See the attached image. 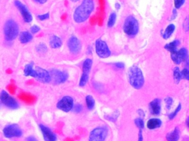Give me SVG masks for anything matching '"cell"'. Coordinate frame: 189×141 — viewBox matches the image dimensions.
Instances as JSON below:
<instances>
[{"label": "cell", "mask_w": 189, "mask_h": 141, "mask_svg": "<svg viewBox=\"0 0 189 141\" xmlns=\"http://www.w3.org/2000/svg\"><path fill=\"white\" fill-rule=\"evenodd\" d=\"M35 1L39 4H43L46 3L47 1V0H35Z\"/></svg>", "instance_id": "bcb514c9"}, {"label": "cell", "mask_w": 189, "mask_h": 141, "mask_svg": "<svg viewBox=\"0 0 189 141\" xmlns=\"http://www.w3.org/2000/svg\"><path fill=\"white\" fill-rule=\"evenodd\" d=\"M181 78L189 80V71L187 68H185L183 70L181 71Z\"/></svg>", "instance_id": "d6a6232c"}, {"label": "cell", "mask_w": 189, "mask_h": 141, "mask_svg": "<svg viewBox=\"0 0 189 141\" xmlns=\"http://www.w3.org/2000/svg\"><path fill=\"white\" fill-rule=\"evenodd\" d=\"M71 1H72V2H78V1H80V0H71Z\"/></svg>", "instance_id": "7dc6e473"}, {"label": "cell", "mask_w": 189, "mask_h": 141, "mask_svg": "<svg viewBox=\"0 0 189 141\" xmlns=\"http://www.w3.org/2000/svg\"><path fill=\"white\" fill-rule=\"evenodd\" d=\"M3 134L7 138L19 137L22 135L20 127L16 124L9 125L5 127L3 129Z\"/></svg>", "instance_id": "52a82bcc"}, {"label": "cell", "mask_w": 189, "mask_h": 141, "mask_svg": "<svg viewBox=\"0 0 189 141\" xmlns=\"http://www.w3.org/2000/svg\"><path fill=\"white\" fill-rule=\"evenodd\" d=\"M181 109V105L179 104L178 106L177 107V108L175 109L174 111L173 112L172 114H171L170 115H169V118L170 119V120H172L173 118H175V116L177 115V114L179 112V111H180Z\"/></svg>", "instance_id": "836d02e7"}, {"label": "cell", "mask_w": 189, "mask_h": 141, "mask_svg": "<svg viewBox=\"0 0 189 141\" xmlns=\"http://www.w3.org/2000/svg\"><path fill=\"white\" fill-rule=\"evenodd\" d=\"M135 124L136 125V126L139 128V129H142L144 127V121L142 120V118H136L135 120Z\"/></svg>", "instance_id": "1f68e13d"}, {"label": "cell", "mask_w": 189, "mask_h": 141, "mask_svg": "<svg viewBox=\"0 0 189 141\" xmlns=\"http://www.w3.org/2000/svg\"><path fill=\"white\" fill-rule=\"evenodd\" d=\"M82 110V106L80 104H77L74 106V110L76 112H80Z\"/></svg>", "instance_id": "b9f144b4"}, {"label": "cell", "mask_w": 189, "mask_h": 141, "mask_svg": "<svg viewBox=\"0 0 189 141\" xmlns=\"http://www.w3.org/2000/svg\"><path fill=\"white\" fill-rule=\"evenodd\" d=\"M117 20V13L115 12H112L110 14L107 22V26L109 28H112L115 25Z\"/></svg>", "instance_id": "d4e9b609"}, {"label": "cell", "mask_w": 189, "mask_h": 141, "mask_svg": "<svg viewBox=\"0 0 189 141\" xmlns=\"http://www.w3.org/2000/svg\"><path fill=\"white\" fill-rule=\"evenodd\" d=\"M179 55L180 57L181 61L186 62L188 59V52L185 48H181L179 50H178Z\"/></svg>", "instance_id": "484cf974"}, {"label": "cell", "mask_w": 189, "mask_h": 141, "mask_svg": "<svg viewBox=\"0 0 189 141\" xmlns=\"http://www.w3.org/2000/svg\"><path fill=\"white\" fill-rule=\"evenodd\" d=\"M50 79L56 84H60L65 82L68 79V74L65 71L54 69L50 71Z\"/></svg>", "instance_id": "9c48e42d"}, {"label": "cell", "mask_w": 189, "mask_h": 141, "mask_svg": "<svg viewBox=\"0 0 189 141\" xmlns=\"http://www.w3.org/2000/svg\"><path fill=\"white\" fill-rule=\"evenodd\" d=\"M32 35L28 32L24 31L21 33L20 35V41L22 43H27L32 39Z\"/></svg>", "instance_id": "603a6c76"}, {"label": "cell", "mask_w": 189, "mask_h": 141, "mask_svg": "<svg viewBox=\"0 0 189 141\" xmlns=\"http://www.w3.org/2000/svg\"><path fill=\"white\" fill-rule=\"evenodd\" d=\"M19 33V27L17 23L12 20L7 21L4 26V34L7 41H11L16 38Z\"/></svg>", "instance_id": "277c9868"}, {"label": "cell", "mask_w": 189, "mask_h": 141, "mask_svg": "<svg viewBox=\"0 0 189 141\" xmlns=\"http://www.w3.org/2000/svg\"><path fill=\"white\" fill-rule=\"evenodd\" d=\"M94 9L93 0H83L82 3L78 6L73 13V20L77 24L86 22Z\"/></svg>", "instance_id": "6da1fadb"}, {"label": "cell", "mask_w": 189, "mask_h": 141, "mask_svg": "<svg viewBox=\"0 0 189 141\" xmlns=\"http://www.w3.org/2000/svg\"><path fill=\"white\" fill-rule=\"evenodd\" d=\"M18 98L27 104H32L36 100V97L32 94L27 92H22L18 96Z\"/></svg>", "instance_id": "2e32d148"}, {"label": "cell", "mask_w": 189, "mask_h": 141, "mask_svg": "<svg viewBox=\"0 0 189 141\" xmlns=\"http://www.w3.org/2000/svg\"><path fill=\"white\" fill-rule=\"evenodd\" d=\"M124 33L130 37H134L139 32V22L133 16H129L126 18L123 24Z\"/></svg>", "instance_id": "3957f363"}, {"label": "cell", "mask_w": 189, "mask_h": 141, "mask_svg": "<svg viewBox=\"0 0 189 141\" xmlns=\"http://www.w3.org/2000/svg\"><path fill=\"white\" fill-rule=\"evenodd\" d=\"M50 47L54 49L59 48L62 46V42L61 39L57 35H53L50 39Z\"/></svg>", "instance_id": "44dd1931"}, {"label": "cell", "mask_w": 189, "mask_h": 141, "mask_svg": "<svg viewBox=\"0 0 189 141\" xmlns=\"http://www.w3.org/2000/svg\"><path fill=\"white\" fill-rule=\"evenodd\" d=\"M36 50L39 53H46L47 50V47L44 43H40L36 47Z\"/></svg>", "instance_id": "4dcf8cb0"}, {"label": "cell", "mask_w": 189, "mask_h": 141, "mask_svg": "<svg viewBox=\"0 0 189 141\" xmlns=\"http://www.w3.org/2000/svg\"><path fill=\"white\" fill-rule=\"evenodd\" d=\"M0 99L2 103L9 109H16L18 107L17 102L6 91H2L1 92Z\"/></svg>", "instance_id": "ba28073f"}, {"label": "cell", "mask_w": 189, "mask_h": 141, "mask_svg": "<svg viewBox=\"0 0 189 141\" xmlns=\"http://www.w3.org/2000/svg\"><path fill=\"white\" fill-rule=\"evenodd\" d=\"M15 5L20 11L25 22L30 23L32 21V16L31 14V13L26 7L24 6V5L19 1H16L15 2Z\"/></svg>", "instance_id": "4fadbf2b"}, {"label": "cell", "mask_w": 189, "mask_h": 141, "mask_svg": "<svg viewBox=\"0 0 189 141\" xmlns=\"http://www.w3.org/2000/svg\"><path fill=\"white\" fill-rule=\"evenodd\" d=\"M171 58H172V60L176 64H180L182 62L180 57L178 53V49L176 50L175 52L171 53Z\"/></svg>", "instance_id": "f1b7e54d"}, {"label": "cell", "mask_w": 189, "mask_h": 141, "mask_svg": "<svg viewBox=\"0 0 189 141\" xmlns=\"http://www.w3.org/2000/svg\"><path fill=\"white\" fill-rule=\"evenodd\" d=\"M177 9H176L175 8V9H173V11H172V14L171 18H170V21H172V20H175V19L176 18V17H177Z\"/></svg>", "instance_id": "60d3db41"}, {"label": "cell", "mask_w": 189, "mask_h": 141, "mask_svg": "<svg viewBox=\"0 0 189 141\" xmlns=\"http://www.w3.org/2000/svg\"><path fill=\"white\" fill-rule=\"evenodd\" d=\"M108 135V129L103 127L95 128L90 133L89 141H104Z\"/></svg>", "instance_id": "8992f818"}, {"label": "cell", "mask_w": 189, "mask_h": 141, "mask_svg": "<svg viewBox=\"0 0 189 141\" xmlns=\"http://www.w3.org/2000/svg\"><path fill=\"white\" fill-rule=\"evenodd\" d=\"M35 73L34 78L39 80V81L43 83H48L51 80L50 73L44 69L37 67L35 69Z\"/></svg>", "instance_id": "7c38bea8"}, {"label": "cell", "mask_w": 189, "mask_h": 141, "mask_svg": "<svg viewBox=\"0 0 189 141\" xmlns=\"http://www.w3.org/2000/svg\"><path fill=\"white\" fill-rule=\"evenodd\" d=\"M180 43V41L177 39H176L166 44L164 48L166 50H168L169 52H170V53H172L177 50V47H179Z\"/></svg>", "instance_id": "d6986e66"}, {"label": "cell", "mask_w": 189, "mask_h": 141, "mask_svg": "<svg viewBox=\"0 0 189 141\" xmlns=\"http://www.w3.org/2000/svg\"><path fill=\"white\" fill-rule=\"evenodd\" d=\"M35 69L33 67L32 64H28L26 65L24 69V74L26 77H35Z\"/></svg>", "instance_id": "cb8c5ba5"}, {"label": "cell", "mask_w": 189, "mask_h": 141, "mask_svg": "<svg viewBox=\"0 0 189 141\" xmlns=\"http://www.w3.org/2000/svg\"><path fill=\"white\" fill-rule=\"evenodd\" d=\"M37 17L40 21H44V20H47L49 18L50 14H49V13H47L43 14V15H39Z\"/></svg>", "instance_id": "f35d334b"}, {"label": "cell", "mask_w": 189, "mask_h": 141, "mask_svg": "<svg viewBox=\"0 0 189 141\" xmlns=\"http://www.w3.org/2000/svg\"><path fill=\"white\" fill-rule=\"evenodd\" d=\"M180 138V131L179 128H175L171 132L169 133L166 136L168 141H178Z\"/></svg>", "instance_id": "e0dca14e"}, {"label": "cell", "mask_w": 189, "mask_h": 141, "mask_svg": "<svg viewBox=\"0 0 189 141\" xmlns=\"http://www.w3.org/2000/svg\"><path fill=\"white\" fill-rule=\"evenodd\" d=\"M173 77L174 80L175 82L178 84L181 79V71L179 67H175L173 71Z\"/></svg>", "instance_id": "4316f807"}, {"label": "cell", "mask_w": 189, "mask_h": 141, "mask_svg": "<svg viewBox=\"0 0 189 141\" xmlns=\"http://www.w3.org/2000/svg\"><path fill=\"white\" fill-rule=\"evenodd\" d=\"M95 49L97 56L101 58H107L111 55V52L106 42L98 39L95 43Z\"/></svg>", "instance_id": "5b68a950"}, {"label": "cell", "mask_w": 189, "mask_h": 141, "mask_svg": "<svg viewBox=\"0 0 189 141\" xmlns=\"http://www.w3.org/2000/svg\"><path fill=\"white\" fill-rule=\"evenodd\" d=\"M57 106L63 111L69 112L73 107V99L70 96H65L59 100Z\"/></svg>", "instance_id": "30bf717a"}, {"label": "cell", "mask_w": 189, "mask_h": 141, "mask_svg": "<svg viewBox=\"0 0 189 141\" xmlns=\"http://www.w3.org/2000/svg\"><path fill=\"white\" fill-rule=\"evenodd\" d=\"M175 30V26L174 24H169L163 34V38L164 39L170 38Z\"/></svg>", "instance_id": "ffe728a7"}, {"label": "cell", "mask_w": 189, "mask_h": 141, "mask_svg": "<svg viewBox=\"0 0 189 141\" xmlns=\"http://www.w3.org/2000/svg\"><path fill=\"white\" fill-rule=\"evenodd\" d=\"M150 110L151 113L154 115H159L161 111V103L160 100L158 99H156L153 100L150 103Z\"/></svg>", "instance_id": "9a60e30c"}, {"label": "cell", "mask_w": 189, "mask_h": 141, "mask_svg": "<svg viewBox=\"0 0 189 141\" xmlns=\"http://www.w3.org/2000/svg\"><path fill=\"white\" fill-rule=\"evenodd\" d=\"M86 104L89 110H92L94 107L95 100L91 95L87 96L86 98Z\"/></svg>", "instance_id": "83f0119b"}, {"label": "cell", "mask_w": 189, "mask_h": 141, "mask_svg": "<svg viewBox=\"0 0 189 141\" xmlns=\"http://www.w3.org/2000/svg\"><path fill=\"white\" fill-rule=\"evenodd\" d=\"M93 62L91 59H87L83 62V73L86 75H89V73L92 69Z\"/></svg>", "instance_id": "7402d4cb"}, {"label": "cell", "mask_w": 189, "mask_h": 141, "mask_svg": "<svg viewBox=\"0 0 189 141\" xmlns=\"http://www.w3.org/2000/svg\"><path fill=\"white\" fill-rule=\"evenodd\" d=\"M40 129L43 136L44 140L46 141H56L57 139L56 136L53 133V132L47 127L43 125H41Z\"/></svg>", "instance_id": "5bb4252c"}, {"label": "cell", "mask_w": 189, "mask_h": 141, "mask_svg": "<svg viewBox=\"0 0 189 141\" xmlns=\"http://www.w3.org/2000/svg\"><path fill=\"white\" fill-rule=\"evenodd\" d=\"M7 89L10 94H15L16 90V86L14 84H10L7 86Z\"/></svg>", "instance_id": "d590c367"}, {"label": "cell", "mask_w": 189, "mask_h": 141, "mask_svg": "<svg viewBox=\"0 0 189 141\" xmlns=\"http://www.w3.org/2000/svg\"><path fill=\"white\" fill-rule=\"evenodd\" d=\"M89 75L86 74H82L80 81V86H84L88 81Z\"/></svg>", "instance_id": "f546056e"}, {"label": "cell", "mask_w": 189, "mask_h": 141, "mask_svg": "<svg viewBox=\"0 0 189 141\" xmlns=\"http://www.w3.org/2000/svg\"><path fill=\"white\" fill-rule=\"evenodd\" d=\"M162 124L161 121L158 118H151L147 122V127L149 129H156L161 126Z\"/></svg>", "instance_id": "ac0fdd59"}, {"label": "cell", "mask_w": 189, "mask_h": 141, "mask_svg": "<svg viewBox=\"0 0 189 141\" xmlns=\"http://www.w3.org/2000/svg\"><path fill=\"white\" fill-rule=\"evenodd\" d=\"M128 75L131 86L135 89L142 88L144 84L145 80L142 70L138 67H131L128 70Z\"/></svg>", "instance_id": "7a4b0ae2"}, {"label": "cell", "mask_w": 189, "mask_h": 141, "mask_svg": "<svg viewBox=\"0 0 189 141\" xmlns=\"http://www.w3.org/2000/svg\"><path fill=\"white\" fill-rule=\"evenodd\" d=\"M27 141H38V140L32 136H30L27 138Z\"/></svg>", "instance_id": "f6af8a7d"}, {"label": "cell", "mask_w": 189, "mask_h": 141, "mask_svg": "<svg viewBox=\"0 0 189 141\" xmlns=\"http://www.w3.org/2000/svg\"><path fill=\"white\" fill-rule=\"evenodd\" d=\"M39 30H40V28L38 26H36V25H34L32 27H31V31L33 34H35L36 33L39 32Z\"/></svg>", "instance_id": "ab89813d"}, {"label": "cell", "mask_w": 189, "mask_h": 141, "mask_svg": "<svg viewBox=\"0 0 189 141\" xmlns=\"http://www.w3.org/2000/svg\"><path fill=\"white\" fill-rule=\"evenodd\" d=\"M143 135H142V129H140V130H139V137H138V141H143Z\"/></svg>", "instance_id": "ee69618b"}, {"label": "cell", "mask_w": 189, "mask_h": 141, "mask_svg": "<svg viewBox=\"0 0 189 141\" xmlns=\"http://www.w3.org/2000/svg\"><path fill=\"white\" fill-rule=\"evenodd\" d=\"M165 101L166 105V107L168 109H170L172 104L173 103V100L172 99V98L170 97H166L165 99Z\"/></svg>", "instance_id": "74e56055"}, {"label": "cell", "mask_w": 189, "mask_h": 141, "mask_svg": "<svg viewBox=\"0 0 189 141\" xmlns=\"http://www.w3.org/2000/svg\"><path fill=\"white\" fill-rule=\"evenodd\" d=\"M185 0H174V6L175 9H179L183 6Z\"/></svg>", "instance_id": "e575fe53"}, {"label": "cell", "mask_w": 189, "mask_h": 141, "mask_svg": "<svg viewBox=\"0 0 189 141\" xmlns=\"http://www.w3.org/2000/svg\"><path fill=\"white\" fill-rule=\"evenodd\" d=\"M183 30L185 32H188L189 30V18L187 17L185 19V20L183 22Z\"/></svg>", "instance_id": "8d00e7d4"}, {"label": "cell", "mask_w": 189, "mask_h": 141, "mask_svg": "<svg viewBox=\"0 0 189 141\" xmlns=\"http://www.w3.org/2000/svg\"><path fill=\"white\" fill-rule=\"evenodd\" d=\"M68 47L71 53L77 54L80 52L82 45L79 39L76 36H72L68 41Z\"/></svg>", "instance_id": "8fae6325"}, {"label": "cell", "mask_w": 189, "mask_h": 141, "mask_svg": "<svg viewBox=\"0 0 189 141\" xmlns=\"http://www.w3.org/2000/svg\"><path fill=\"white\" fill-rule=\"evenodd\" d=\"M115 67L118 68L123 69L124 68V64L121 62H118L115 64Z\"/></svg>", "instance_id": "7bdbcfd3"}]
</instances>
